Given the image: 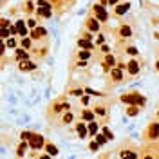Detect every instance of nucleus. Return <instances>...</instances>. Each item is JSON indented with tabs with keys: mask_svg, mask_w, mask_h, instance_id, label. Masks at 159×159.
Returning <instances> with one entry per match:
<instances>
[{
	"mask_svg": "<svg viewBox=\"0 0 159 159\" xmlns=\"http://www.w3.org/2000/svg\"><path fill=\"white\" fill-rule=\"evenodd\" d=\"M121 99H123L125 103H141V105L145 103V99L141 98V96H139L138 92H130L128 96H123Z\"/></svg>",
	"mask_w": 159,
	"mask_h": 159,
	"instance_id": "obj_1",
	"label": "nucleus"
},
{
	"mask_svg": "<svg viewBox=\"0 0 159 159\" xmlns=\"http://www.w3.org/2000/svg\"><path fill=\"white\" fill-rule=\"evenodd\" d=\"M94 13H96V17H98V20H101V22H105V20L109 18V13L101 7V6H94Z\"/></svg>",
	"mask_w": 159,
	"mask_h": 159,
	"instance_id": "obj_2",
	"label": "nucleus"
},
{
	"mask_svg": "<svg viewBox=\"0 0 159 159\" xmlns=\"http://www.w3.org/2000/svg\"><path fill=\"white\" fill-rule=\"evenodd\" d=\"M31 146H33V148H40V146H42V143H43V138H42V136H31Z\"/></svg>",
	"mask_w": 159,
	"mask_h": 159,
	"instance_id": "obj_3",
	"label": "nucleus"
},
{
	"mask_svg": "<svg viewBox=\"0 0 159 159\" xmlns=\"http://www.w3.org/2000/svg\"><path fill=\"white\" fill-rule=\"evenodd\" d=\"M159 136V123H152V127H150V138L156 139Z\"/></svg>",
	"mask_w": 159,
	"mask_h": 159,
	"instance_id": "obj_4",
	"label": "nucleus"
},
{
	"mask_svg": "<svg viewBox=\"0 0 159 159\" xmlns=\"http://www.w3.org/2000/svg\"><path fill=\"white\" fill-rule=\"evenodd\" d=\"M43 35H45V29H42V27H36V29L31 33V36H33L35 40H36V38H42Z\"/></svg>",
	"mask_w": 159,
	"mask_h": 159,
	"instance_id": "obj_5",
	"label": "nucleus"
},
{
	"mask_svg": "<svg viewBox=\"0 0 159 159\" xmlns=\"http://www.w3.org/2000/svg\"><path fill=\"white\" fill-rule=\"evenodd\" d=\"M121 157L123 159H138V154L136 152H130V150H125V152H121Z\"/></svg>",
	"mask_w": 159,
	"mask_h": 159,
	"instance_id": "obj_6",
	"label": "nucleus"
},
{
	"mask_svg": "<svg viewBox=\"0 0 159 159\" xmlns=\"http://www.w3.org/2000/svg\"><path fill=\"white\" fill-rule=\"evenodd\" d=\"M138 71H139L138 61H130V63H128V72H130V74H136Z\"/></svg>",
	"mask_w": 159,
	"mask_h": 159,
	"instance_id": "obj_7",
	"label": "nucleus"
},
{
	"mask_svg": "<svg viewBox=\"0 0 159 159\" xmlns=\"http://www.w3.org/2000/svg\"><path fill=\"white\" fill-rule=\"evenodd\" d=\"M78 45H80V47H85V49H92V47H94V43L89 42V40H80Z\"/></svg>",
	"mask_w": 159,
	"mask_h": 159,
	"instance_id": "obj_8",
	"label": "nucleus"
},
{
	"mask_svg": "<svg viewBox=\"0 0 159 159\" xmlns=\"http://www.w3.org/2000/svg\"><path fill=\"white\" fill-rule=\"evenodd\" d=\"M112 78L116 80V81H119V80L123 78V71H121V69H114V71H112Z\"/></svg>",
	"mask_w": 159,
	"mask_h": 159,
	"instance_id": "obj_9",
	"label": "nucleus"
},
{
	"mask_svg": "<svg viewBox=\"0 0 159 159\" xmlns=\"http://www.w3.org/2000/svg\"><path fill=\"white\" fill-rule=\"evenodd\" d=\"M128 7H130V4H123V6H118L116 13H118V15H123V13H127V11H128Z\"/></svg>",
	"mask_w": 159,
	"mask_h": 159,
	"instance_id": "obj_10",
	"label": "nucleus"
},
{
	"mask_svg": "<svg viewBox=\"0 0 159 159\" xmlns=\"http://www.w3.org/2000/svg\"><path fill=\"white\" fill-rule=\"evenodd\" d=\"M89 29H91V31H98L99 29L98 20H89Z\"/></svg>",
	"mask_w": 159,
	"mask_h": 159,
	"instance_id": "obj_11",
	"label": "nucleus"
},
{
	"mask_svg": "<svg viewBox=\"0 0 159 159\" xmlns=\"http://www.w3.org/2000/svg\"><path fill=\"white\" fill-rule=\"evenodd\" d=\"M36 65L35 63H20V69H24V71H31V69H35Z\"/></svg>",
	"mask_w": 159,
	"mask_h": 159,
	"instance_id": "obj_12",
	"label": "nucleus"
},
{
	"mask_svg": "<svg viewBox=\"0 0 159 159\" xmlns=\"http://www.w3.org/2000/svg\"><path fill=\"white\" fill-rule=\"evenodd\" d=\"M76 128H78V134L81 136V138H83V136L87 134V130H85V125H83V123H80V125L76 127Z\"/></svg>",
	"mask_w": 159,
	"mask_h": 159,
	"instance_id": "obj_13",
	"label": "nucleus"
},
{
	"mask_svg": "<svg viewBox=\"0 0 159 159\" xmlns=\"http://www.w3.org/2000/svg\"><path fill=\"white\" fill-rule=\"evenodd\" d=\"M121 36H125V38H128L130 36V27H121Z\"/></svg>",
	"mask_w": 159,
	"mask_h": 159,
	"instance_id": "obj_14",
	"label": "nucleus"
},
{
	"mask_svg": "<svg viewBox=\"0 0 159 159\" xmlns=\"http://www.w3.org/2000/svg\"><path fill=\"white\" fill-rule=\"evenodd\" d=\"M47 152H49L51 156H56V154H58V150H56L54 145H47Z\"/></svg>",
	"mask_w": 159,
	"mask_h": 159,
	"instance_id": "obj_15",
	"label": "nucleus"
},
{
	"mask_svg": "<svg viewBox=\"0 0 159 159\" xmlns=\"http://www.w3.org/2000/svg\"><path fill=\"white\" fill-rule=\"evenodd\" d=\"M89 132H91V134H96V132H98V125H96L94 121L89 125Z\"/></svg>",
	"mask_w": 159,
	"mask_h": 159,
	"instance_id": "obj_16",
	"label": "nucleus"
},
{
	"mask_svg": "<svg viewBox=\"0 0 159 159\" xmlns=\"http://www.w3.org/2000/svg\"><path fill=\"white\" fill-rule=\"evenodd\" d=\"M18 33H20V35H22V36H24V35L27 33V31H25V25L22 24V20H20V22H18Z\"/></svg>",
	"mask_w": 159,
	"mask_h": 159,
	"instance_id": "obj_17",
	"label": "nucleus"
},
{
	"mask_svg": "<svg viewBox=\"0 0 159 159\" xmlns=\"http://www.w3.org/2000/svg\"><path fill=\"white\" fill-rule=\"evenodd\" d=\"M7 36H9V31H7L6 27H2V29H0V38H7Z\"/></svg>",
	"mask_w": 159,
	"mask_h": 159,
	"instance_id": "obj_18",
	"label": "nucleus"
},
{
	"mask_svg": "<svg viewBox=\"0 0 159 159\" xmlns=\"http://www.w3.org/2000/svg\"><path fill=\"white\" fill-rule=\"evenodd\" d=\"M83 119L92 121V119H94V114H92V112H83Z\"/></svg>",
	"mask_w": 159,
	"mask_h": 159,
	"instance_id": "obj_19",
	"label": "nucleus"
},
{
	"mask_svg": "<svg viewBox=\"0 0 159 159\" xmlns=\"http://www.w3.org/2000/svg\"><path fill=\"white\" fill-rule=\"evenodd\" d=\"M105 63H107V67H112V65H114V58H112V56H107Z\"/></svg>",
	"mask_w": 159,
	"mask_h": 159,
	"instance_id": "obj_20",
	"label": "nucleus"
},
{
	"mask_svg": "<svg viewBox=\"0 0 159 159\" xmlns=\"http://www.w3.org/2000/svg\"><path fill=\"white\" fill-rule=\"evenodd\" d=\"M71 94H72V96H81V94H83V91H81V89H76V91H72V92H71Z\"/></svg>",
	"mask_w": 159,
	"mask_h": 159,
	"instance_id": "obj_21",
	"label": "nucleus"
},
{
	"mask_svg": "<svg viewBox=\"0 0 159 159\" xmlns=\"http://www.w3.org/2000/svg\"><path fill=\"white\" fill-rule=\"evenodd\" d=\"M27 24H29V27H35V25H36V20L31 18V20H27Z\"/></svg>",
	"mask_w": 159,
	"mask_h": 159,
	"instance_id": "obj_22",
	"label": "nucleus"
},
{
	"mask_svg": "<svg viewBox=\"0 0 159 159\" xmlns=\"http://www.w3.org/2000/svg\"><path fill=\"white\" fill-rule=\"evenodd\" d=\"M6 25H9V22H7V20H0V27H6Z\"/></svg>",
	"mask_w": 159,
	"mask_h": 159,
	"instance_id": "obj_23",
	"label": "nucleus"
},
{
	"mask_svg": "<svg viewBox=\"0 0 159 159\" xmlns=\"http://www.w3.org/2000/svg\"><path fill=\"white\" fill-rule=\"evenodd\" d=\"M96 139H98V143H105V141H107L105 136H96Z\"/></svg>",
	"mask_w": 159,
	"mask_h": 159,
	"instance_id": "obj_24",
	"label": "nucleus"
},
{
	"mask_svg": "<svg viewBox=\"0 0 159 159\" xmlns=\"http://www.w3.org/2000/svg\"><path fill=\"white\" fill-rule=\"evenodd\" d=\"M136 112H138V110H136V107H130V110H128V114H130V116H134Z\"/></svg>",
	"mask_w": 159,
	"mask_h": 159,
	"instance_id": "obj_25",
	"label": "nucleus"
},
{
	"mask_svg": "<svg viewBox=\"0 0 159 159\" xmlns=\"http://www.w3.org/2000/svg\"><path fill=\"white\" fill-rule=\"evenodd\" d=\"M80 56L85 60V58H89V53H87V51H83V53H80Z\"/></svg>",
	"mask_w": 159,
	"mask_h": 159,
	"instance_id": "obj_26",
	"label": "nucleus"
},
{
	"mask_svg": "<svg viewBox=\"0 0 159 159\" xmlns=\"http://www.w3.org/2000/svg\"><path fill=\"white\" fill-rule=\"evenodd\" d=\"M31 138V134H29V132H24V134H22V139H29Z\"/></svg>",
	"mask_w": 159,
	"mask_h": 159,
	"instance_id": "obj_27",
	"label": "nucleus"
},
{
	"mask_svg": "<svg viewBox=\"0 0 159 159\" xmlns=\"http://www.w3.org/2000/svg\"><path fill=\"white\" fill-rule=\"evenodd\" d=\"M71 119H72V116H71V114H67V116H65V118H63V121H65V123H69V121H71Z\"/></svg>",
	"mask_w": 159,
	"mask_h": 159,
	"instance_id": "obj_28",
	"label": "nucleus"
},
{
	"mask_svg": "<svg viewBox=\"0 0 159 159\" xmlns=\"http://www.w3.org/2000/svg\"><path fill=\"white\" fill-rule=\"evenodd\" d=\"M128 53H130V54H138V49H134V47H130V49H128Z\"/></svg>",
	"mask_w": 159,
	"mask_h": 159,
	"instance_id": "obj_29",
	"label": "nucleus"
},
{
	"mask_svg": "<svg viewBox=\"0 0 159 159\" xmlns=\"http://www.w3.org/2000/svg\"><path fill=\"white\" fill-rule=\"evenodd\" d=\"M91 150H98V143H91Z\"/></svg>",
	"mask_w": 159,
	"mask_h": 159,
	"instance_id": "obj_30",
	"label": "nucleus"
},
{
	"mask_svg": "<svg viewBox=\"0 0 159 159\" xmlns=\"http://www.w3.org/2000/svg\"><path fill=\"white\" fill-rule=\"evenodd\" d=\"M109 2H110V4H116V0H109Z\"/></svg>",
	"mask_w": 159,
	"mask_h": 159,
	"instance_id": "obj_31",
	"label": "nucleus"
},
{
	"mask_svg": "<svg viewBox=\"0 0 159 159\" xmlns=\"http://www.w3.org/2000/svg\"><path fill=\"white\" fill-rule=\"evenodd\" d=\"M42 159H49V157H47V156H45V157H42Z\"/></svg>",
	"mask_w": 159,
	"mask_h": 159,
	"instance_id": "obj_32",
	"label": "nucleus"
},
{
	"mask_svg": "<svg viewBox=\"0 0 159 159\" xmlns=\"http://www.w3.org/2000/svg\"><path fill=\"white\" fill-rule=\"evenodd\" d=\"M157 69H159V61H157Z\"/></svg>",
	"mask_w": 159,
	"mask_h": 159,
	"instance_id": "obj_33",
	"label": "nucleus"
},
{
	"mask_svg": "<svg viewBox=\"0 0 159 159\" xmlns=\"http://www.w3.org/2000/svg\"><path fill=\"white\" fill-rule=\"evenodd\" d=\"M145 159H152V157H145Z\"/></svg>",
	"mask_w": 159,
	"mask_h": 159,
	"instance_id": "obj_34",
	"label": "nucleus"
},
{
	"mask_svg": "<svg viewBox=\"0 0 159 159\" xmlns=\"http://www.w3.org/2000/svg\"><path fill=\"white\" fill-rule=\"evenodd\" d=\"M0 43H2V42H0Z\"/></svg>",
	"mask_w": 159,
	"mask_h": 159,
	"instance_id": "obj_35",
	"label": "nucleus"
}]
</instances>
